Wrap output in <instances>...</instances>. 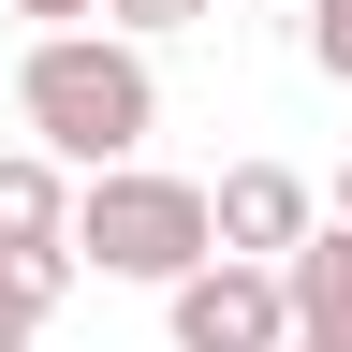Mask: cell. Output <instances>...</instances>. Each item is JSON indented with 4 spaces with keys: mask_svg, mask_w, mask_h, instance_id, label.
Here are the masks:
<instances>
[{
    "mask_svg": "<svg viewBox=\"0 0 352 352\" xmlns=\"http://www.w3.org/2000/svg\"><path fill=\"white\" fill-rule=\"evenodd\" d=\"M15 118H30V162L118 176V162H147V132H162V74L132 59V44H103V30H44L15 59Z\"/></svg>",
    "mask_w": 352,
    "mask_h": 352,
    "instance_id": "6da1fadb",
    "label": "cell"
},
{
    "mask_svg": "<svg viewBox=\"0 0 352 352\" xmlns=\"http://www.w3.org/2000/svg\"><path fill=\"white\" fill-rule=\"evenodd\" d=\"M59 264H103V279L176 294V279L206 264V176H162V162L74 176V235H59Z\"/></svg>",
    "mask_w": 352,
    "mask_h": 352,
    "instance_id": "7a4b0ae2",
    "label": "cell"
},
{
    "mask_svg": "<svg viewBox=\"0 0 352 352\" xmlns=\"http://www.w3.org/2000/svg\"><path fill=\"white\" fill-rule=\"evenodd\" d=\"M308 235H323V191H308L294 162H235L206 191V264H264V279H279Z\"/></svg>",
    "mask_w": 352,
    "mask_h": 352,
    "instance_id": "3957f363",
    "label": "cell"
},
{
    "mask_svg": "<svg viewBox=\"0 0 352 352\" xmlns=\"http://www.w3.org/2000/svg\"><path fill=\"white\" fill-rule=\"evenodd\" d=\"M176 352H279V279L264 264H191V279L162 294Z\"/></svg>",
    "mask_w": 352,
    "mask_h": 352,
    "instance_id": "277c9868",
    "label": "cell"
},
{
    "mask_svg": "<svg viewBox=\"0 0 352 352\" xmlns=\"http://www.w3.org/2000/svg\"><path fill=\"white\" fill-rule=\"evenodd\" d=\"M59 235H74V176H59V162H30V147H0V264L74 279V264H59Z\"/></svg>",
    "mask_w": 352,
    "mask_h": 352,
    "instance_id": "5b68a950",
    "label": "cell"
},
{
    "mask_svg": "<svg viewBox=\"0 0 352 352\" xmlns=\"http://www.w3.org/2000/svg\"><path fill=\"white\" fill-rule=\"evenodd\" d=\"M191 15H206V0H103V44H132V59H147V44L191 30Z\"/></svg>",
    "mask_w": 352,
    "mask_h": 352,
    "instance_id": "8992f818",
    "label": "cell"
},
{
    "mask_svg": "<svg viewBox=\"0 0 352 352\" xmlns=\"http://www.w3.org/2000/svg\"><path fill=\"white\" fill-rule=\"evenodd\" d=\"M44 308H59V279H30V264H0V352L44 338Z\"/></svg>",
    "mask_w": 352,
    "mask_h": 352,
    "instance_id": "52a82bcc",
    "label": "cell"
},
{
    "mask_svg": "<svg viewBox=\"0 0 352 352\" xmlns=\"http://www.w3.org/2000/svg\"><path fill=\"white\" fill-rule=\"evenodd\" d=\"M308 74L352 88V0H308Z\"/></svg>",
    "mask_w": 352,
    "mask_h": 352,
    "instance_id": "ba28073f",
    "label": "cell"
},
{
    "mask_svg": "<svg viewBox=\"0 0 352 352\" xmlns=\"http://www.w3.org/2000/svg\"><path fill=\"white\" fill-rule=\"evenodd\" d=\"M0 15H30V44H44V30H88L103 0H0Z\"/></svg>",
    "mask_w": 352,
    "mask_h": 352,
    "instance_id": "9c48e42d",
    "label": "cell"
},
{
    "mask_svg": "<svg viewBox=\"0 0 352 352\" xmlns=\"http://www.w3.org/2000/svg\"><path fill=\"white\" fill-rule=\"evenodd\" d=\"M338 235H352V162H338Z\"/></svg>",
    "mask_w": 352,
    "mask_h": 352,
    "instance_id": "30bf717a",
    "label": "cell"
}]
</instances>
